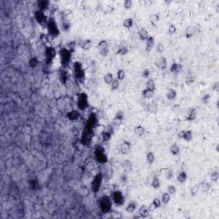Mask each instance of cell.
Returning <instances> with one entry per match:
<instances>
[{
	"label": "cell",
	"instance_id": "6da1fadb",
	"mask_svg": "<svg viewBox=\"0 0 219 219\" xmlns=\"http://www.w3.org/2000/svg\"><path fill=\"white\" fill-rule=\"evenodd\" d=\"M94 158L96 161L101 164H105L108 163V158L105 153V148L102 145H97L94 148Z\"/></svg>",
	"mask_w": 219,
	"mask_h": 219
},
{
	"label": "cell",
	"instance_id": "7a4b0ae2",
	"mask_svg": "<svg viewBox=\"0 0 219 219\" xmlns=\"http://www.w3.org/2000/svg\"><path fill=\"white\" fill-rule=\"evenodd\" d=\"M59 57H60V63L63 68L66 69L69 67L71 58H72V52L68 48H61L58 52Z\"/></svg>",
	"mask_w": 219,
	"mask_h": 219
},
{
	"label": "cell",
	"instance_id": "3957f363",
	"mask_svg": "<svg viewBox=\"0 0 219 219\" xmlns=\"http://www.w3.org/2000/svg\"><path fill=\"white\" fill-rule=\"evenodd\" d=\"M113 202L108 195H104L99 199V206L103 213H110L112 210Z\"/></svg>",
	"mask_w": 219,
	"mask_h": 219
},
{
	"label": "cell",
	"instance_id": "277c9868",
	"mask_svg": "<svg viewBox=\"0 0 219 219\" xmlns=\"http://www.w3.org/2000/svg\"><path fill=\"white\" fill-rule=\"evenodd\" d=\"M73 69H74V74L75 78L79 83H83L85 81V70L83 69V65L81 62L76 61L73 64Z\"/></svg>",
	"mask_w": 219,
	"mask_h": 219
},
{
	"label": "cell",
	"instance_id": "5b68a950",
	"mask_svg": "<svg viewBox=\"0 0 219 219\" xmlns=\"http://www.w3.org/2000/svg\"><path fill=\"white\" fill-rule=\"evenodd\" d=\"M46 28H47V31H48V35L50 37H52V39L59 36L60 30H59V28H58V26H57L54 18H52V17L49 18L47 25H46Z\"/></svg>",
	"mask_w": 219,
	"mask_h": 219
},
{
	"label": "cell",
	"instance_id": "8992f818",
	"mask_svg": "<svg viewBox=\"0 0 219 219\" xmlns=\"http://www.w3.org/2000/svg\"><path fill=\"white\" fill-rule=\"evenodd\" d=\"M99 123V118H98V116L96 113H91L89 116H88V120H87V124H86V127H85V129L86 131L89 132V133H93V131H94V129L97 127Z\"/></svg>",
	"mask_w": 219,
	"mask_h": 219
},
{
	"label": "cell",
	"instance_id": "52a82bcc",
	"mask_svg": "<svg viewBox=\"0 0 219 219\" xmlns=\"http://www.w3.org/2000/svg\"><path fill=\"white\" fill-rule=\"evenodd\" d=\"M103 174L101 172L98 173L97 175H95L91 182V189L93 193H98L100 188H101V186H102V182H103Z\"/></svg>",
	"mask_w": 219,
	"mask_h": 219
},
{
	"label": "cell",
	"instance_id": "ba28073f",
	"mask_svg": "<svg viewBox=\"0 0 219 219\" xmlns=\"http://www.w3.org/2000/svg\"><path fill=\"white\" fill-rule=\"evenodd\" d=\"M89 106L88 96L86 93H81L78 96L77 100V107L80 110H86Z\"/></svg>",
	"mask_w": 219,
	"mask_h": 219
},
{
	"label": "cell",
	"instance_id": "9c48e42d",
	"mask_svg": "<svg viewBox=\"0 0 219 219\" xmlns=\"http://www.w3.org/2000/svg\"><path fill=\"white\" fill-rule=\"evenodd\" d=\"M111 199L113 204L117 206H122L125 203V197L120 190H115L111 194Z\"/></svg>",
	"mask_w": 219,
	"mask_h": 219
},
{
	"label": "cell",
	"instance_id": "30bf717a",
	"mask_svg": "<svg viewBox=\"0 0 219 219\" xmlns=\"http://www.w3.org/2000/svg\"><path fill=\"white\" fill-rule=\"evenodd\" d=\"M46 65H51L57 56V51L53 46H46L45 50Z\"/></svg>",
	"mask_w": 219,
	"mask_h": 219
},
{
	"label": "cell",
	"instance_id": "8fae6325",
	"mask_svg": "<svg viewBox=\"0 0 219 219\" xmlns=\"http://www.w3.org/2000/svg\"><path fill=\"white\" fill-rule=\"evenodd\" d=\"M34 17H35L36 22H38L40 25L44 26V27H46L49 18L45 16L44 11H39V10L36 11H35V13H34Z\"/></svg>",
	"mask_w": 219,
	"mask_h": 219
},
{
	"label": "cell",
	"instance_id": "7c38bea8",
	"mask_svg": "<svg viewBox=\"0 0 219 219\" xmlns=\"http://www.w3.org/2000/svg\"><path fill=\"white\" fill-rule=\"evenodd\" d=\"M93 133H89V132L84 130L82 134H81V142L83 146H89L91 142H92V140H93Z\"/></svg>",
	"mask_w": 219,
	"mask_h": 219
},
{
	"label": "cell",
	"instance_id": "4fadbf2b",
	"mask_svg": "<svg viewBox=\"0 0 219 219\" xmlns=\"http://www.w3.org/2000/svg\"><path fill=\"white\" fill-rule=\"evenodd\" d=\"M98 48H99V52L100 54L104 57H106L108 55V52H109V45H108V42L105 40H100L98 44Z\"/></svg>",
	"mask_w": 219,
	"mask_h": 219
},
{
	"label": "cell",
	"instance_id": "5bb4252c",
	"mask_svg": "<svg viewBox=\"0 0 219 219\" xmlns=\"http://www.w3.org/2000/svg\"><path fill=\"white\" fill-rule=\"evenodd\" d=\"M178 137H179V139L184 140L185 141L189 142V141H191L193 140L194 134H193V132L191 130H182V131L179 132Z\"/></svg>",
	"mask_w": 219,
	"mask_h": 219
},
{
	"label": "cell",
	"instance_id": "9a60e30c",
	"mask_svg": "<svg viewBox=\"0 0 219 219\" xmlns=\"http://www.w3.org/2000/svg\"><path fill=\"white\" fill-rule=\"evenodd\" d=\"M131 152V143L128 141H123L120 146V153L122 155H128Z\"/></svg>",
	"mask_w": 219,
	"mask_h": 219
},
{
	"label": "cell",
	"instance_id": "2e32d148",
	"mask_svg": "<svg viewBox=\"0 0 219 219\" xmlns=\"http://www.w3.org/2000/svg\"><path fill=\"white\" fill-rule=\"evenodd\" d=\"M37 7L39 11H46L47 10H50L51 7V2L49 0H39L37 2Z\"/></svg>",
	"mask_w": 219,
	"mask_h": 219
},
{
	"label": "cell",
	"instance_id": "e0dca14e",
	"mask_svg": "<svg viewBox=\"0 0 219 219\" xmlns=\"http://www.w3.org/2000/svg\"><path fill=\"white\" fill-rule=\"evenodd\" d=\"M197 117V110L195 108H189L187 111V116L185 121L187 122H194Z\"/></svg>",
	"mask_w": 219,
	"mask_h": 219
},
{
	"label": "cell",
	"instance_id": "ac0fdd59",
	"mask_svg": "<svg viewBox=\"0 0 219 219\" xmlns=\"http://www.w3.org/2000/svg\"><path fill=\"white\" fill-rule=\"evenodd\" d=\"M124 113L122 111H118L115 117L113 118V121H112V123L115 125V126H120L121 124L122 123V122L124 120Z\"/></svg>",
	"mask_w": 219,
	"mask_h": 219
},
{
	"label": "cell",
	"instance_id": "d6986e66",
	"mask_svg": "<svg viewBox=\"0 0 219 219\" xmlns=\"http://www.w3.org/2000/svg\"><path fill=\"white\" fill-rule=\"evenodd\" d=\"M66 117L69 121H76L80 118L81 113L77 110H72L66 114Z\"/></svg>",
	"mask_w": 219,
	"mask_h": 219
},
{
	"label": "cell",
	"instance_id": "ffe728a7",
	"mask_svg": "<svg viewBox=\"0 0 219 219\" xmlns=\"http://www.w3.org/2000/svg\"><path fill=\"white\" fill-rule=\"evenodd\" d=\"M155 65L160 70H164L167 68V58L165 57H160L155 63Z\"/></svg>",
	"mask_w": 219,
	"mask_h": 219
},
{
	"label": "cell",
	"instance_id": "44dd1931",
	"mask_svg": "<svg viewBox=\"0 0 219 219\" xmlns=\"http://www.w3.org/2000/svg\"><path fill=\"white\" fill-rule=\"evenodd\" d=\"M146 110L151 114H156L158 110V105L156 101H151L147 104Z\"/></svg>",
	"mask_w": 219,
	"mask_h": 219
},
{
	"label": "cell",
	"instance_id": "7402d4cb",
	"mask_svg": "<svg viewBox=\"0 0 219 219\" xmlns=\"http://www.w3.org/2000/svg\"><path fill=\"white\" fill-rule=\"evenodd\" d=\"M122 170L124 171V173H129L132 171V169H133V164H132V162L129 159H125L122 164Z\"/></svg>",
	"mask_w": 219,
	"mask_h": 219
},
{
	"label": "cell",
	"instance_id": "603a6c76",
	"mask_svg": "<svg viewBox=\"0 0 219 219\" xmlns=\"http://www.w3.org/2000/svg\"><path fill=\"white\" fill-rule=\"evenodd\" d=\"M112 136V133L110 130H106V131H102V133L99 135V139L102 142H108L111 139Z\"/></svg>",
	"mask_w": 219,
	"mask_h": 219
},
{
	"label": "cell",
	"instance_id": "cb8c5ba5",
	"mask_svg": "<svg viewBox=\"0 0 219 219\" xmlns=\"http://www.w3.org/2000/svg\"><path fill=\"white\" fill-rule=\"evenodd\" d=\"M155 45V40L153 36H149V38L146 41V52H150Z\"/></svg>",
	"mask_w": 219,
	"mask_h": 219
},
{
	"label": "cell",
	"instance_id": "d4e9b609",
	"mask_svg": "<svg viewBox=\"0 0 219 219\" xmlns=\"http://www.w3.org/2000/svg\"><path fill=\"white\" fill-rule=\"evenodd\" d=\"M58 76H59L60 81H61L62 83L65 84L66 82H67V81H68V79H69V76H68V73H67L66 69L63 68V69H61L59 70V72H58Z\"/></svg>",
	"mask_w": 219,
	"mask_h": 219
},
{
	"label": "cell",
	"instance_id": "484cf974",
	"mask_svg": "<svg viewBox=\"0 0 219 219\" xmlns=\"http://www.w3.org/2000/svg\"><path fill=\"white\" fill-rule=\"evenodd\" d=\"M199 190L202 193L206 194V193H208L209 191H210V189L211 188V183L208 182H202L201 183L199 184Z\"/></svg>",
	"mask_w": 219,
	"mask_h": 219
},
{
	"label": "cell",
	"instance_id": "4316f807",
	"mask_svg": "<svg viewBox=\"0 0 219 219\" xmlns=\"http://www.w3.org/2000/svg\"><path fill=\"white\" fill-rule=\"evenodd\" d=\"M139 214L141 218H147L150 215V208L146 206H141L139 209Z\"/></svg>",
	"mask_w": 219,
	"mask_h": 219
},
{
	"label": "cell",
	"instance_id": "83f0119b",
	"mask_svg": "<svg viewBox=\"0 0 219 219\" xmlns=\"http://www.w3.org/2000/svg\"><path fill=\"white\" fill-rule=\"evenodd\" d=\"M198 32V29L194 27V26H189L187 27L186 29V33H185V36H186L187 39H189V38H192L195 33Z\"/></svg>",
	"mask_w": 219,
	"mask_h": 219
},
{
	"label": "cell",
	"instance_id": "f1b7e54d",
	"mask_svg": "<svg viewBox=\"0 0 219 219\" xmlns=\"http://www.w3.org/2000/svg\"><path fill=\"white\" fill-rule=\"evenodd\" d=\"M182 66L180 64H178V63H173L171 66H170V71L171 72V73H173V74H177V73H179L181 70H182Z\"/></svg>",
	"mask_w": 219,
	"mask_h": 219
},
{
	"label": "cell",
	"instance_id": "f546056e",
	"mask_svg": "<svg viewBox=\"0 0 219 219\" xmlns=\"http://www.w3.org/2000/svg\"><path fill=\"white\" fill-rule=\"evenodd\" d=\"M176 96H177V93L175 92V89L173 88H169L167 93H166V98L169 100H175L176 99Z\"/></svg>",
	"mask_w": 219,
	"mask_h": 219
},
{
	"label": "cell",
	"instance_id": "4dcf8cb0",
	"mask_svg": "<svg viewBox=\"0 0 219 219\" xmlns=\"http://www.w3.org/2000/svg\"><path fill=\"white\" fill-rule=\"evenodd\" d=\"M187 175L186 171L185 170H182L177 175L176 180H177V182L179 183H184L187 181Z\"/></svg>",
	"mask_w": 219,
	"mask_h": 219
},
{
	"label": "cell",
	"instance_id": "1f68e13d",
	"mask_svg": "<svg viewBox=\"0 0 219 219\" xmlns=\"http://www.w3.org/2000/svg\"><path fill=\"white\" fill-rule=\"evenodd\" d=\"M139 37H140V39H141V40H142V41H146V40L149 38V33H148V31L146 29V28H141L140 29V31H139Z\"/></svg>",
	"mask_w": 219,
	"mask_h": 219
},
{
	"label": "cell",
	"instance_id": "d6a6232c",
	"mask_svg": "<svg viewBox=\"0 0 219 219\" xmlns=\"http://www.w3.org/2000/svg\"><path fill=\"white\" fill-rule=\"evenodd\" d=\"M136 208H137V204H136L135 202H134V201H131V202H129V203L127 205V206H126V208H125V211H126L128 213L132 214V213H134V212L135 211Z\"/></svg>",
	"mask_w": 219,
	"mask_h": 219
},
{
	"label": "cell",
	"instance_id": "836d02e7",
	"mask_svg": "<svg viewBox=\"0 0 219 219\" xmlns=\"http://www.w3.org/2000/svg\"><path fill=\"white\" fill-rule=\"evenodd\" d=\"M170 153L173 156H177L178 154L180 153V146L176 143H174L170 147Z\"/></svg>",
	"mask_w": 219,
	"mask_h": 219
},
{
	"label": "cell",
	"instance_id": "e575fe53",
	"mask_svg": "<svg viewBox=\"0 0 219 219\" xmlns=\"http://www.w3.org/2000/svg\"><path fill=\"white\" fill-rule=\"evenodd\" d=\"M92 47V40H85L81 41V48L84 51H88Z\"/></svg>",
	"mask_w": 219,
	"mask_h": 219
},
{
	"label": "cell",
	"instance_id": "d590c367",
	"mask_svg": "<svg viewBox=\"0 0 219 219\" xmlns=\"http://www.w3.org/2000/svg\"><path fill=\"white\" fill-rule=\"evenodd\" d=\"M194 81H195V76L192 72H188L186 76V78H185V82H186L187 85L193 84L194 82Z\"/></svg>",
	"mask_w": 219,
	"mask_h": 219
},
{
	"label": "cell",
	"instance_id": "8d00e7d4",
	"mask_svg": "<svg viewBox=\"0 0 219 219\" xmlns=\"http://www.w3.org/2000/svg\"><path fill=\"white\" fill-rule=\"evenodd\" d=\"M134 133L136 135H138L139 137H141L145 134L146 133V129L143 127L142 125H138L134 128Z\"/></svg>",
	"mask_w": 219,
	"mask_h": 219
},
{
	"label": "cell",
	"instance_id": "74e56055",
	"mask_svg": "<svg viewBox=\"0 0 219 219\" xmlns=\"http://www.w3.org/2000/svg\"><path fill=\"white\" fill-rule=\"evenodd\" d=\"M151 186L153 187L154 189L160 188V187H161V182H160L159 178L157 175H155L153 178V181L151 182Z\"/></svg>",
	"mask_w": 219,
	"mask_h": 219
},
{
	"label": "cell",
	"instance_id": "f35d334b",
	"mask_svg": "<svg viewBox=\"0 0 219 219\" xmlns=\"http://www.w3.org/2000/svg\"><path fill=\"white\" fill-rule=\"evenodd\" d=\"M146 89L151 90V91H153V92H155V90H156V83H155V81H154L153 79H148V81H146Z\"/></svg>",
	"mask_w": 219,
	"mask_h": 219
},
{
	"label": "cell",
	"instance_id": "ab89813d",
	"mask_svg": "<svg viewBox=\"0 0 219 219\" xmlns=\"http://www.w3.org/2000/svg\"><path fill=\"white\" fill-rule=\"evenodd\" d=\"M73 12L71 10L69 9H67L65 11H64V14H63V16H64V20H66V21H70L72 18H73Z\"/></svg>",
	"mask_w": 219,
	"mask_h": 219
},
{
	"label": "cell",
	"instance_id": "60d3db41",
	"mask_svg": "<svg viewBox=\"0 0 219 219\" xmlns=\"http://www.w3.org/2000/svg\"><path fill=\"white\" fill-rule=\"evenodd\" d=\"M142 96L144 99H151L154 96V92L148 90V89H145L142 92Z\"/></svg>",
	"mask_w": 219,
	"mask_h": 219
},
{
	"label": "cell",
	"instance_id": "b9f144b4",
	"mask_svg": "<svg viewBox=\"0 0 219 219\" xmlns=\"http://www.w3.org/2000/svg\"><path fill=\"white\" fill-rule=\"evenodd\" d=\"M113 80H114V76H113V74L112 73H107V74H105V76H104V81L105 82V84H107V85H110L111 84V82L113 81Z\"/></svg>",
	"mask_w": 219,
	"mask_h": 219
},
{
	"label": "cell",
	"instance_id": "7bdbcfd3",
	"mask_svg": "<svg viewBox=\"0 0 219 219\" xmlns=\"http://www.w3.org/2000/svg\"><path fill=\"white\" fill-rule=\"evenodd\" d=\"M149 19H150L151 24L153 25V26H156V24L159 22V15H158V14H152L150 16Z\"/></svg>",
	"mask_w": 219,
	"mask_h": 219
},
{
	"label": "cell",
	"instance_id": "ee69618b",
	"mask_svg": "<svg viewBox=\"0 0 219 219\" xmlns=\"http://www.w3.org/2000/svg\"><path fill=\"white\" fill-rule=\"evenodd\" d=\"M170 199H171V195H170L167 192H166V193H164V194H162V197H161V202H162V203L167 205V204L170 203Z\"/></svg>",
	"mask_w": 219,
	"mask_h": 219
},
{
	"label": "cell",
	"instance_id": "f6af8a7d",
	"mask_svg": "<svg viewBox=\"0 0 219 219\" xmlns=\"http://www.w3.org/2000/svg\"><path fill=\"white\" fill-rule=\"evenodd\" d=\"M134 25V21L132 18H126L124 21H123V27L127 29H129L131 28Z\"/></svg>",
	"mask_w": 219,
	"mask_h": 219
},
{
	"label": "cell",
	"instance_id": "bcb514c9",
	"mask_svg": "<svg viewBox=\"0 0 219 219\" xmlns=\"http://www.w3.org/2000/svg\"><path fill=\"white\" fill-rule=\"evenodd\" d=\"M146 161L149 164H153L155 162V155L153 152H148L146 153Z\"/></svg>",
	"mask_w": 219,
	"mask_h": 219
},
{
	"label": "cell",
	"instance_id": "7dc6e473",
	"mask_svg": "<svg viewBox=\"0 0 219 219\" xmlns=\"http://www.w3.org/2000/svg\"><path fill=\"white\" fill-rule=\"evenodd\" d=\"M161 205H162V202H161V199H158V198H154L153 202H152V206H153L154 209H158L161 207Z\"/></svg>",
	"mask_w": 219,
	"mask_h": 219
},
{
	"label": "cell",
	"instance_id": "c3c4849f",
	"mask_svg": "<svg viewBox=\"0 0 219 219\" xmlns=\"http://www.w3.org/2000/svg\"><path fill=\"white\" fill-rule=\"evenodd\" d=\"M38 64H39V60H38L37 57H32V58H30L29 61H28V66H29L31 69H34L36 66L38 65Z\"/></svg>",
	"mask_w": 219,
	"mask_h": 219
},
{
	"label": "cell",
	"instance_id": "681fc988",
	"mask_svg": "<svg viewBox=\"0 0 219 219\" xmlns=\"http://www.w3.org/2000/svg\"><path fill=\"white\" fill-rule=\"evenodd\" d=\"M119 86H120V81L117 80V79H114L113 81H112L111 84H110V88H111V90H112V91L117 90V89L119 88Z\"/></svg>",
	"mask_w": 219,
	"mask_h": 219
},
{
	"label": "cell",
	"instance_id": "f907efd6",
	"mask_svg": "<svg viewBox=\"0 0 219 219\" xmlns=\"http://www.w3.org/2000/svg\"><path fill=\"white\" fill-rule=\"evenodd\" d=\"M128 53H129V49L126 46H122L117 52V55H119V56H125Z\"/></svg>",
	"mask_w": 219,
	"mask_h": 219
},
{
	"label": "cell",
	"instance_id": "816d5d0a",
	"mask_svg": "<svg viewBox=\"0 0 219 219\" xmlns=\"http://www.w3.org/2000/svg\"><path fill=\"white\" fill-rule=\"evenodd\" d=\"M164 176L166 177L167 180H171L174 176L173 171L170 169H165L164 170Z\"/></svg>",
	"mask_w": 219,
	"mask_h": 219
},
{
	"label": "cell",
	"instance_id": "f5cc1de1",
	"mask_svg": "<svg viewBox=\"0 0 219 219\" xmlns=\"http://www.w3.org/2000/svg\"><path fill=\"white\" fill-rule=\"evenodd\" d=\"M218 171H212V172L211 173V175H210V179H211V181L213 182H217L218 181Z\"/></svg>",
	"mask_w": 219,
	"mask_h": 219
},
{
	"label": "cell",
	"instance_id": "db71d44e",
	"mask_svg": "<svg viewBox=\"0 0 219 219\" xmlns=\"http://www.w3.org/2000/svg\"><path fill=\"white\" fill-rule=\"evenodd\" d=\"M70 27H71V25H70V22H69V21L64 20V21L62 22V29H63L64 32H68V31L70 29Z\"/></svg>",
	"mask_w": 219,
	"mask_h": 219
},
{
	"label": "cell",
	"instance_id": "11a10c76",
	"mask_svg": "<svg viewBox=\"0 0 219 219\" xmlns=\"http://www.w3.org/2000/svg\"><path fill=\"white\" fill-rule=\"evenodd\" d=\"M199 191V184L198 185H194V187H192V188L190 189V195L192 197H194L197 195V194Z\"/></svg>",
	"mask_w": 219,
	"mask_h": 219
},
{
	"label": "cell",
	"instance_id": "9f6ffc18",
	"mask_svg": "<svg viewBox=\"0 0 219 219\" xmlns=\"http://www.w3.org/2000/svg\"><path fill=\"white\" fill-rule=\"evenodd\" d=\"M167 193L171 196L174 195L176 193V187L174 185H169L167 187Z\"/></svg>",
	"mask_w": 219,
	"mask_h": 219
},
{
	"label": "cell",
	"instance_id": "6f0895ef",
	"mask_svg": "<svg viewBox=\"0 0 219 219\" xmlns=\"http://www.w3.org/2000/svg\"><path fill=\"white\" fill-rule=\"evenodd\" d=\"M156 51H157L158 53L163 54L164 52V51H165V47H164V45L162 44V43H158V44L157 45V46H156Z\"/></svg>",
	"mask_w": 219,
	"mask_h": 219
},
{
	"label": "cell",
	"instance_id": "680465c9",
	"mask_svg": "<svg viewBox=\"0 0 219 219\" xmlns=\"http://www.w3.org/2000/svg\"><path fill=\"white\" fill-rule=\"evenodd\" d=\"M125 78V71L123 69H119L117 73V79L119 81H123Z\"/></svg>",
	"mask_w": 219,
	"mask_h": 219
},
{
	"label": "cell",
	"instance_id": "91938a15",
	"mask_svg": "<svg viewBox=\"0 0 219 219\" xmlns=\"http://www.w3.org/2000/svg\"><path fill=\"white\" fill-rule=\"evenodd\" d=\"M133 6V2L131 0H125L123 2V7L125 10H130Z\"/></svg>",
	"mask_w": 219,
	"mask_h": 219
},
{
	"label": "cell",
	"instance_id": "94428289",
	"mask_svg": "<svg viewBox=\"0 0 219 219\" xmlns=\"http://www.w3.org/2000/svg\"><path fill=\"white\" fill-rule=\"evenodd\" d=\"M168 33L170 35H173L176 33V27H175L174 24H170L168 28Z\"/></svg>",
	"mask_w": 219,
	"mask_h": 219
},
{
	"label": "cell",
	"instance_id": "6125c7cd",
	"mask_svg": "<svg viewBox=\"0 0 219 219\" xmlns=\"http://www.w3.org/2000/svg\"><path fill=\"white\" fill-rule=\"evenodd\" d=\"M210 99H211V95L207 93V94H205V95L202 97L201 101H202V103H203V104H208L209 101H210Z\"/></svg>",
	"mask_w": 219,
	"mask_h": 219
},
{
	"label": "cell",
	"instance_id": "be15d7a7",
	"mask_svg": "<svg viewBox=\"0 0 219 219\" xmlns=\"http://www.w3.org/2000/svg\"><path fill=\"white\" fill-rule=\"evenodd\" d=\"M120 180H121V182H122V183L125 184V183L128 182V175H127V173H123L122 175H121Z\"/></svg>",
	"mask_w": 219,
	"mask_h": 219
},
{
	"label": "cell",
	"instance_id": "e7e4bbea",
	"mask_svg": "<svg viewBox=\"0 0 219 219\" xmlns=\"http://www.w3.org/2000/svg\"><path fill=\"white\" fill-rule=\"evenodd\" d=\"M150 74H151L150 69H144V70H143L142 76L144 77V78H147V77H149Z\"/></svg>",
	"mask_w": 219,
	"mask_h": 219
}]
</instances>
